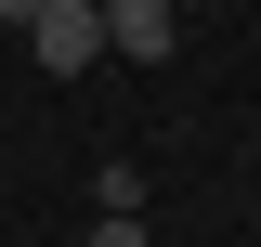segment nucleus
<instances>
[{"label": "nucleus", "mask_w": 261, "mask_h": 247, "mask_svg": "<svg viewBox=\"0 0 261 247\" xmlns=\"http://www.w3.org/2000/svg\"><path fill=\"white\" fill-rule=\"evenodd\" d=\"M27 52L53 65V78H92L118 39H105V0H39V26H27Z\"/></svg>", "instance_id": "1"}, {"label": "nucleus", "mask_w": 261, "mask_h": 247, "mask_svg": "<svg viewBox=\"0 0 261 247\" xmlns=\"http://www.w3.org/2000/svg\"><path fill=\"white\" fill-rule=\"evenodd\" d=\"M105 39H118L130 65H157L170 39H183V0H105Z\"/></svg>", "instance_id": "2"}, {"label": "nucleus", "mask_w": 261, "mask_h": 247, "mask_svg": "<svg viewBox=\"0 0 261 247\" xmlns=\"http://www.w3.org/2000/svg\"><path fill=\"white\" fill-rule=\"evenodd\" d=\"M92 221H144V169H130V156L92 169Z\"/></svg>", "instance_id": "3"}, {"label": "nucleus", "mask_w": 261, "mask_h": 247, "mask_svg": "<svg viewBox=\"0 0 261 247\" xmlns=\"http://www.w3.org/2000/svg\"><path fill=\"white\" fill-rule=\"evenodd\" d=\"M79 247H144V221H92V234H79Z\"/></svg>", "instance_id": "4"}, {"label": "nucleus", "mask_w": 261, "mask_h": 247, "mask_svg": "<svg viewBox=\"0 0 261 247\" xmlns=\"http://www.w3.org/2000/svg\"><path fill=\"white\" fill-rule=\"evenodd\" d=\"M0 26H39V0H0Z\"/></svg>", "instance_id": "5"}, {"label": "nucleus", "mask_w": 261, "mask_h": 247, "mask_svg": "<svg viewBox=\"0 0 261 247\" xmlns=\"http://www.w3.org/2000/svg\"><path fill=\"white\" fill-rule=\"evenodd\" d=\"M183 13H209V0H183Z\"/></svg>", "instance_id": "6"}]
</instances>
